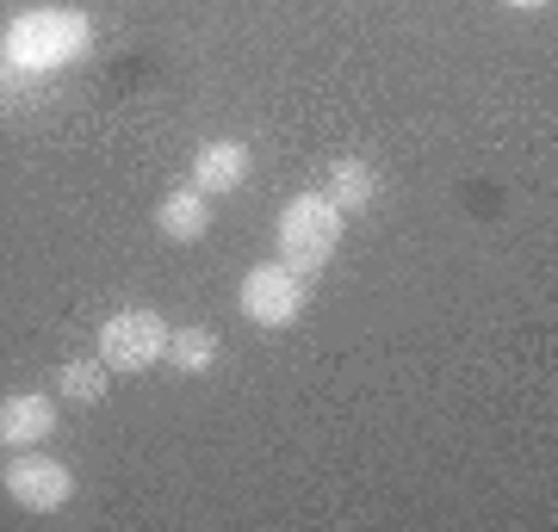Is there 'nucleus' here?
I'll use <instances>...</instances> for the list:
<instances>
[{
  "label": "nucleus",
  "instance_id": "obj_7",
  "mask_svg": "<svg viewBox=\"0 0 558 532\" xmlns=\"http://www.w3.org/2000/svg\"><path fill=\"white\" fill-rule=\"evenodd\" d=\"M242 180H248V143H236V137L199 143V156H193V186H199L205 198L236 193Z\"/></svg>",
  "mask_w": 558,
  "mask_h": 532
},
{
  "label": "nucleus",
  "instance_id": "obj_5",
  "mask_svg": "<svg viewBox=\"0 0 558 532\" xmlns=\"http://www.w3.org/2000/svg\"><path fill=\"white\" fill-rule=\"evenodd\" d=\"M7 495H13L20 508H32V514H57V508H69L75 477H69V465L50 458V453H20L13 465H7Z\"/></svg>",
  "mask_w": 558,
  "mask_h": 532
},
{
  "label": "nucleus",
  "instance_id": "obj_2",
  "mask_svg": "<svg viewBox=\"0 0 558 532\" xmlns=\"http://www.w3.org/2000/svg\"><path fill=\"white\" fill-rule=\"evenodd\" d=\"M341 242V211L329 193H299L286 211H279V260L292 267V273H317L329 267Z\"/></svg>",
  "mask_w": 558,
  "mask_h": 532
},
{
  "label": "nucleus",
  "instance_id": "obj_12",
  "mask_svg": "<svg viewBox=\"0 0 558 532\" xmlns=\"http://www.w3.org/2000/svg\"><path fill=\"white\" fill-rule=\"evenodd\" d=\"M509 7H521V13H534V7H553V0H509Z\"/></svg>",
  "mask_w": 558,
  "mask_h": 532
},
{
  "label": "nucleus",
  "instance_id": "obj_9",
  "mask_svg": "<svg viewBox=\"0 0 558 532\" xmlns=\"http://www.w3.org/2000/svg\"><path fill=\"white\" fill-rule=\"evenodd\" d=\"M329 198H336L341 218H354V211H366V205L379 198V174H373L360 156H341L336 168H329Z\"/></svg>",
  "mask_w": 558,
  "mask_h": 532
},
{
  "label": "nucleus",
  "instance_id": "obj_3",
  "mask_svg": "<svg viewBox=\"0 0 558 532\" xmlns=\"http://www.w3.org/2000/svg\"><path fill=\"white\" fill-rule=\"evenodd\" d=\"M100 359L106 372H149L161 354H168V322L156 310H119L100 322Z\"/></svg>",
  "mask_w": 558,
  "mask_h": 532
},
{
  "label": "nucleus",
  "instance_id": "obj_8",
  "mask_svg": "<svg viewBox=\"0 0 558 532\" xmlns=\"http://www.w3.org/2000/svg\"><path fill=\"white\" fill-rule=\"evenodd\" d=\"M156 230L168 242H199L205 230H211V198H205L199 186H174V193H161Z\"/></svg>",
  "mask_w": 558,
  "mask_h": 532
},
{
  "label": "nucleus",
  "instance_id": "obj_6",
  "mask_svg": "<svg viewBox=\"0 0 558 532\" xmlns=\"http://www.w3.org/2000/svg\"><path fill=\"white\" fill-rule=\"evenodd\" d=\"M57 434V403L44 391L0 396V446H44Z\"/></svg>",
  "mask_w": 558,
  "mask_h": 532
},
{
  "label": "nucleus",
  "instance_id": "obj_11",
  "mask_svg": "<svg viewBox=\"0 0 558 532\" xmlns=\"http://www.w3.org/2000/svg\"><path fill=\"white\" fill-rule=\"evenodd\" d=\"M57 396H69V403H81V409H94L106 396V359L94 354V359H69L57 372Z\"/></svg>",
  "mask_w": 558,
  "mask_h": 532
},
{
  "label": "nucleus",
  "instance_id": "obj_10",
  "mask_svg": "<svg viewBox=\"0 0 558 532\" xmlns=\"http://www.w3.org/2000/svg\"><path fill=\"white\" fill-rule=\"evenodd\" d=\"M168 366H174V372H186V378H199L205 366H211V359H218V335H211V329H168Z\"/></svg>",
  "mask_w": 558,
  "mask_h": 532
},
{
  "label": "nucleus",
  "instance_id": "obj_4",
  "mask_svg": "<svg viewBox=\"0 0 558 532\" xmlns=\"http://www.w3.org/2000/svg\"><path fill=\"white\" fill-rule=\"evenodd\" d=\"M304 310V273H292L286 260H260L242 279V316L260 329H292Z\"/></svg>",
  "mask_w": 558,
  "mask_h": 532
},
{
  "label": "nucleus",
  "instance_id": "obj_1",
  "mask_svg": "<svg viewBox=\"0 0 558 532\" xmlns=\"http://www.w3.org/2000/svg\"><path fill=\"white\" fill-rule=\"evenodd\" d=\"M94 50V25L69 13V7H32L7 25L0 38V62L20 69V75H50V69H69Z\"/></svg>",
  "mask_w": 558,
  "mask_h": 532
}]
</instances>
